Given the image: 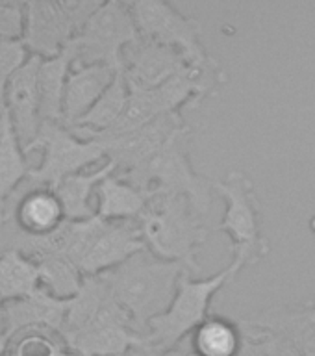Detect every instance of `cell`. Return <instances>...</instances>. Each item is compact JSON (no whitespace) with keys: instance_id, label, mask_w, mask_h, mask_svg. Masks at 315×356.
<instances>
[{"instance_id":"33","label":"cell","mask_w":315,"mask_h":356,"mask_svg":"<svg viewBox=\"0 0 315 356\" xmlns=\"http://www.w3.org/2000/svg\"><path fill=\"white\" fill-rule=\"evenodd\" d=\"M310 232L315 236V216L310 217Z\"/></svg>"},{"instance_id":"9","label":"cell","mask_w":315,"mask_h":356,"mask_svg":"<svg viewBox=\"0 0 315 356\" xmlns=\"http://www.w3.org/2000/svg\"><path fill=\"white\" fill-rule=\"evenodd\" d=\"M102 2H26V30L22 43L39 58H54L76 38Z\"/></svg>"},{"instance_id":"8","label":"cell","mask_w":315,"mask_h":356,"mask_svg":"<svg viewBox=\"0 0 315 356\" xmlns=\"http://www.w3.org/2000/svg\"><path fill=\"white\" fill-rule=\"evenodd\" d=\"M35 149H41L43 158L28 177L30 188H56L67 177L82 172L88 165L106 158L95 139L78 138L63 122L45 121L26 154Z\"/></svg>"},{"instance_id":"5","label":"cell","mask_w":315,"mask_h":356,"mask_svg":"<svg viewBox=\"0 0 315 356\" xmlns=\"http://www.w3.org/2000/svg\"><path fill=\"white\" fill-rule=\"evenodd\" d=\"M236 277L238 273L230 266L208 278H195L189 271L184 273L169 308L147 325L145 355L158 356L178 347L186 336L193 334L195 328L211 316V300L216 293Z\"/></svg>"},{"instance_id":"25","label":"cell","mask_w":315,"mask_h":356,"mask_svg":"<svg viewBox=\"0 0 315 356\" xmlns=\"http://www.w3.org/2000/svg\"><path fill=\"white\" fill-rule=\"evenodd\" d=\"M39 288L38 261L15 247L0 252V299L4 302L22 299Z\"/></svg>"},{"instance_id":"30","label":"cell","mask_w":315,"mask_h":356,"mask_svg":"<svg viewBox=\"0 0 315 356\" xmlns=\"http://www.w3.org/2000/svg\"><path fill=\"white\" fill-rule=\"evenodd\" d=\"M26 30V2L0 0V41H22Z\"/></svg>"},{"instance_id":"19","label":"cell","mask_w":315,"mask_h":356,"mask_svg":"<svg viewBox=\"0 0 315 356\" xmlns=\"http://www.w3.org/2000/svg\"><path fill=\"white\" fill-rule=\"evenodd\" d=\"M21 141L17 138L10 113L0 110V228L6 219V204L15 189L28 180L33 167L26 158Z\"/></svg>"},{"instance_id":"14","label":"cell","mask_w":315,"mask_h":356,"mask_svg":"<svg viewBox=\"0 0 315 356\" xmlns=\"http://www.w3.org/2000/svg\"><path fill=\"white\" fill-rule=\"evenodd\" d=\"M189 63L178 50L150 39H139L124 52V76L130 83L156 89Z\"/></svg>"},{"instance_id":"21","label":"cell","mask_w":315,"mask_h":356,"mask_svg":"<svg viewBox=\"0 0 315 356\" xmlns=\"http://www.w3.org/2000/svg\"><path fill=\"white\" fill-rule=\"evenodd\" d=\"M76 61V54L69 43L60 54L47 58L39 67V108L41 119L50 122H63V99L69 72Z\"/></svg>"},{"instance_id":"2","label":"cell","mask_w":315,"mask_h":356,"mask_svg":"<svg viewBox=\"0 0 315 356\" xmlns=\"http://www.w3.org/2000/svg\"><path fill=\"white\" fill-rule=\"evenodd\" d=\"M138 222L152 254L182 264L191 275H197V250L210 238V227H206L188 197L154 193Z\"/></svg>"},{"instance_id":"4","label":"cell","mask_w":315,"mask_h":356,"mask_svg":"<svg viewBox=\"0 0 315 356\" xmlns=\"http://www.w3.org/2000/svg\"><path fill=\"white\" fill-rule=\"evenodd\" d=\"M213 189L225 200V213L216 228L230 238V267L239 275L247 267L261 264L271 252V243L261 230L260 199L252 180L239 169L213 180Z\"/></svg>"},{"instance_id":"26","label":"cell","mask_w":315,"mask_h":356,"mask_svg":"<svg viewBox=\"0 0 315 356\" xmlns=\"http://www.w3.org/2000/svg\"><path fill=\"white\" fill-rule=\"evenodd\" d=\"M110 288L100 275L95 277H83L82 288L72 299H69L65 323L61 328L63 338H71L82 328H86L93 321L95 316L99 314L104 302L110 299Z\"/></svg>"},{"instance_id":"22","label":"cell","mask_w":315,"mask_h":356,"mask_svg":"<svg viewBox=\"0 0 315 356\" xmlns=\"http://www.w3.org/2000/svg\"><path fill=\"white\" fill-rule=\"evenodd\" d=\"M113 172H117V167L106 160L104 165H100L99 169L71 175L65 180H61L56 188H50L54 189V193L61 200L67 221H83L97 216L91 206V197L99 188V184Z\"/></svg>"},{"instance_id":"13","label":"cell","mask_w":315,"mask_h":356,"mask_svg":"<svg viewBox=\"0 0 315 356\" xmlns=\"http://www.w3.org/2000/svg\"><path fill=\"white\" fill-rule=\"evenodd\" d=\"M147 249L138 221H104L78 264L83 277H95L121 266Z\"/></svg>"},{"instance_id":"3","label":"cell","mask_w":315,"mask_h":356,"mask_svg":"<svg viewBox=\"0 0 315 356\" xmlns=\"http://www.w3.org/2000/svg\"><path fill=\"white\" fill-rule=\"evenodd\" d=\"M191 143H193V128L184 124L143 165L121 177L150 195L171 193L188 197L195 211L204 219L211 210L210 206L213 202L216 189H213V180L195 171L189 158Z\"/></svg>"},{"instance_id":"15","label":"cell","mask_w":315,"mask_h":356,"mask_svg":"<svg viewBox=\"0 0 315 356\" xmlns=\"http://www.w3.org/2000/svg\"><path fill=\"white\" fill-rule=\"evenodd\" d=\"M241 321L288 339L302 356H315V305L312 302L300 306H273L256 312L250 317H241Z\"/></svg>"},{"instance_id":"16","label":"cell","mask_w":315,"mask_h":356,"mask_svg":"<svg viewBox=\"0 0 315 356\" xmlns=\"http://www.w3.org/2000/svg\"><path fill=\"white\" fill-rule=\"evenodd\" d=\"M117 72V69L104 63L72 65L63 99V124L67 128H71L80 117L93 108L95 102L110 88Z\"/></svg>"},{"instance_id":"11","label":"cell","mask_w":315,"mask_h":356,"mask_svg":"<svg viewBox=\"0 0 315 356\" xmlns=\"http://www.w3.org/2000/svg\"><path fill=\"white\" fill-rule=\"evenodd\" d=\"M184 124L182 113H167L139 130L111 138H95V141L104 150L106 160L117 167V172L127 175L154 156Z\"/></svg>"},{"instance_id":"34","label":"cell","mask_w":315,"mask_h":356,"mask_svg":"<svg viewBox=\"0 0 315 356\" xmlns=\"http://www.w3.org/2000/svg\"><path fill=\"white\" fill-rule=\"evenodd\" d=\"M128 356H134V355H128Z\"/></svg>"},{"instance_id":"10","label":"cell","mask_w":315,"mask_h":356,"mask_svg":"<svg viewBox=\"0 0 315 356\" xmlns=\"http://www.w3.org/2000/svg\"><path fill=\"white\" fill-rule=\"evenodd\" d=\"M67 343L74 356H128L147 350L145 334L136 330L132 317L113 295L88 327L67 338Z\"/></svg>"},{"instance_id":"27","label":"cell","mask_w":315,"mask_h":356,"mask_svg":"<svg viewBox=\"0 0 315 356\" xmlns=\"http://www.w3.org/2000/svg\"><path fill=\"white\" fill-rule=\"evenodd\" d=\"M2 356H74L60 330L28 327L11 334Z\"/></svg>"},{"instance_id":"1","label":"cell","mask_w":315,"mask_h":356,"mask_svg":"<svg viewBox=\"0 0 315 356\" xmlns=\"http://www.w3.org/2000/svg\"><path fill=\"white\" fill-rule=\"evenodd\" d=\"M186 271L182 264L161 260L143 249L100 277L108 284L113 299L132 317L136 330L143 334L150 319L169 308Z\"/></svg>"},{"instance_id":"18","label":"cell","mask_w":315,"mask_h":356,"mask_svg":"<svg viewBox=\"0 0 315 356\" xmlns=\"http://www.w3.org/2000/svg\"><path fill=\"white\" fill-rule=\"evenodd\" d=\"M17 228L22 236H49L67 221L61 200L50 188H30L21 195L15 211Z\"/></svg>"},{"instance_id":"28","label":"cell","mask_w":315,"mask_h":356,"mask_svg":"<svg viewBox=\"0 0 315 356\" xmlns=\"http://www.w3.org/2000/svg\"><path fill=\"white\" fill-rule=\"evenodd\" d=\"M39 284L58 299H72L83 282L82 271L65 256H47L38 260Z\"/></svg>"},{"instance_id":"17","label":"cell","mask_w":315,"mask_h":356,"mask_svg":"<svg viewBox=\"0 0 315 356\" xmlns=\"http://www.w3.org/2000/svg\"><path fill=\"white\" fill-rule=\"evenodd\" d=\"M69 300L58 299L43 288L22 299L8 300L4 302L6 336L10 338L17 330L28 327H49L61 332Z\"/></svg>"},{"instance_id":"7","label":"cell","mask_w":315,"mask_h":356,"mask_svg":"<svg viewBox=\"0 0 315 356\" xmlns=\"http://www.w3.org/2000/svg\"><path fill=\"white\" fill-rule=\"evenodd\" d=\"M138 24L139 35L178 50L189 65L200 69H221V63L208 54L200 41L202 24L195 17L184 15L171 2L136 0L128 2Z\"/></svg>"},{"instance_id":"31","label":"cell","mask_w":315,"mask_h":356,"mask_svg":"<svg viewBox=\"0 0 315 356\" xmlns=\"http://www.w3.org/2000/svg\"><path fill=\"white\" fill-rule=\"evenodd\" d=\"M6 343H8V336H6L4 327V300L0 299V356L4 355Z\"/></svg>"},{"instance_id":"32","label":"cell","mask_w":315,"mask_h":356,"mask_svg":"<svg viewBox=\"0 0 315 356\" xmlns=\"http://www.w3.org/2000/svg\"><path fill=\"white\" fill-rule=\"evenodd\" d=\"M158 356H197V355H195L193 350H191V347H189L188 350L180 349V347H175V349L165 350V353H161V355H158Z\"/></svg>"},{"instance_id":"23","label":"cell","mask_w":315,"mask_h":356,"mask_svg":"<svg viewBox=\"0 0 315 356\" xmlns=\"http://www.w3.org/2000/svg\"><path fill=\"white\" fill-rule=\"evenodd\" d=\"M128 93L130 89L124 71H119L110 88L95 102L93 108L72 124V132L82 139H93L99 134L108 132L121 119L122 111L127 108Z\"/></svg>"},{"instance_id":"12","label":"cell","mask_w":315,"mask_h":356,"mask_svg":"<svg viewBox=\"0 0 315 356\" xmlns=\"http://www.w3.org/2000/svg\"><path fill=\"white\" fill-rule=\"evenodd\" d=\"M43 58L30 56L24 65L13 74L4 93V110L15 128L17 138L26 152L38 138L43 119L39 108V67Z\"/></svg>"},{"instance_id":"29","label":"cell","mask_w":315,"mask_h":356,"mask_svg":"<svg viewBox=\"0 0 315 356\" xmlns=\"http://www.w3.org/2000/svg\"><path fill=\"white\" fill-rule=\"evenodd\" d=\"M22 41H0V110L4 108V93L8 83L30 58Z\"/></svg>"},{"instance_id":"24","label":"cell","mask_w":315,"mask_h":356,"mask_svg":"<svg viewBox=\"0 0 315 356\" xmlns=\"http://www.w3.org/2000/svg\"><path fill=\"white\" fill-rule=\"evenodd\" d=\"M189 347L197 356H239L243 330L238 321L211 314L195 328Z\"/></svg>"},{"instance_id":"6","label":"cell","mask_w":315,"mask_h":356,"mask_svg":"<svg viewBox=\"0 0 315 356\" xmlns=\"http://www.w3.org/2000/svg\"><path fill=\"white\" fill-rule=\"evenodd\" d=\"M139 39L141 35L128 2H102L71 41L76 54L74 65L104 63L124 71V52Z\"/></svg>"},{"instance_id":"20","label":"cell","mask_w":315,"mask_h":356,"mask_svg":"<svg viewBox=\"0 0 315 356\" xmlns=\"http://www.w3.org/2000/svg\"><path fill=\"white\" fill-rule=\"evenodd\" d=\"M95 195L97 216L104 221H138L152 197L117 172L104 178Z\"/></svg>"}]
</instances>
